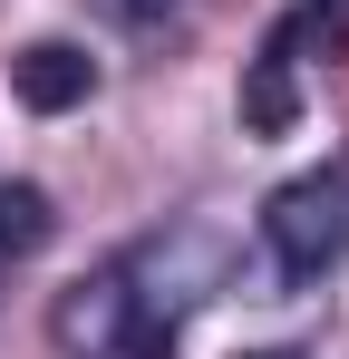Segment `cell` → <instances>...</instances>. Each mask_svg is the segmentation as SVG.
<instances>
[{
	"label": "cell",
	"mask_w": 349,
	"mask_h": 359,
	"mask_svg": "<svg viewBox=\"0 0 349 359\" xmlns=\"http://www.w3.org/2000/svg\"><path fill=\"white\" fill-rule=\"evenodd\" d=\"M10 88H20V107H39V117H68V107H88V88H97V59H88V49H68V39H29V49L10 59Z\"/></svg>",
	"instance_id": "obj_5"
},
{
	"label": "cell",
	"mask_w": 349,
	"mask_h": 359,
	"mask_svg": "<svg viewBox=\"0 0 349 359\" xmlns=\"http://www.w3.org/2000/svg\"><path fill=\"white\" fill-rule=\"evenodd\" d=\"M262 243H272V272L282 282H320L349 252V156L291 175L272 204H262Z\"/></svg>",
	"instance_id": "obj_2"
},
{
	"label": "cell",
	"mask_w": 349,
	"mask_h": 359,
	"mask_svg": "<svg viewBox=\"0 0 349 359\" xmlns=\"http://www.w3.org/2000/svg\"><path fill=\"white\" fill-rule=\"evenodd\" d=\"M116 282H126V359H174L184 320L233 282V243L214 224H165V233L107 252Z\"/></svg>",
	"instance_id": "obj_1"
},
{
	"label": "cell",
	"mask_w": 349,
	"mask_h": 359,
	"mask_svg": "<svg viewBox=\"0 0 349 359\" xmlns=\"http://www.w3.org/2000/svg\"><path fill=\"white\" fill-rule=\"evenodd\" d=\"M49 350L58 359H126V282H116V262L78 272L49 301Z\"/></svg>",
	"instance_id": "obj_4"
},
{
	"label": "cell",
	"mask_w": 349,
	"mask_h": 359,
	"mask_svg": "<svg viewBox=\"0 0 349 359\" xmlns=\"http://www.w3.org/2000/svg\"><path fill=\"white\" fill-rule=\"evenodd\" d=\"M107 10H116V20H165L174 0H107Z\"/></svg>",
	"instance_id": "obj_7"
},
{
	"label": "cell",
	"mask_w": 349,
	"mask_h": 359,
	"mask_svg": "<svg viewBox=\"0 0 349 359\" xmlns=\"http://www.w3.org/2000/svg\"><path fill=\"white\" fill-rule=\"evenodd\" d=\"M49 194H39V184H0V272H10V262H20V252H39V243H49Z\"/></svg>",
	"instance_id": "obj_6"
},
{
	"label": "cell",
	"mask_w": 349,
	"mask_h": 359,
	"mask_svg": "<svg viewBox=\"0 0 349 359\" xmlns=\"http://www.w3.org/2000/svg\"><path fill=\"white\" fill-rule=\"evenodd\" d=\"M242 359H301V350H242Z\"/></svg>",
	"instance_id": "obj_8"
},
{
	"label": "cell",
	"mask_w": 349,
	"mask_h": 359,
	"mask_svg": "<svg viewBox=\"0 0 349 359\" xmlns=\"http://www.w3.org/2000/svg\"><path fill=\"white\" fill-rule=\"evenodd\" d=\"M349 39V0H301L291 20H272V39H262V59H252V88H242V126L252 136H282L291 117H301V68L330 59Z\"/></svg>",
	"instance_id": "obj_3"
}]
</instances>
